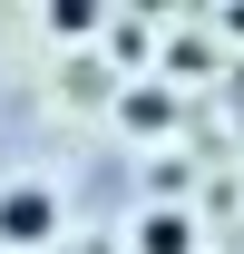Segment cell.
Here are the masks:
<instances>
[{
	"label": "cell",
	"mask_w": 244,
	"mask_h": 254,
	"mask_svg": "<svg viewBox=\"0 0 244 254\" xmlns=\"http://www.w3.org/2000/svg\"><path fill=\"white\" fill-rule=\"evenodd\" d=\"M108 49H118V68H137V78H147V59H156V30H147V20H108Z\"/></svg>",
	"instance_id": "obj_4"
},
{
	"label": "cell",
	"mask_w": 244,
	"mask_h": 254,
	"mask_svg": "<svg viewBox=\"0 0 244 254\" xmlns=\"http://www.w3.org/2000/svg\"><path fill=\"white\" fill-rule=\"evenodd\" d=\"M118 118L147 127V137H166V127H176V88H166V78H137V88L118 98Z\"/></svg>",
	"instance_id": "obj_3"
},
{
	"label": "cell",
	"mask_w": 244,
	"mask_h": 254,
	"mask_svg": "<svg viewBox=\"0 0 244 254\" xmlns=\"http://www.w3.org/2000/svg\"><path fill=\"white\" fill-rule=\"evenodd\" d=\"M88 30H108L98 0H49V39H88Z\"/></svg>",
	"instance_id": "obj_5"
},
{
	"label": "cell",
	"mask_w": 244,
	"mask_h": 254,
	"mask_svg": "<svg viewBox=\"0 0 244 254\" xmlns=\"http://www.w3.org/2000/svg\"><path fill=\"white\" fill-rule=\"evenodd\" d=\"M137 254H195V215L185 205H147L137 215Z\"/></svg>",
	"instance_id": "obj_2"
},
{
	"label": "cell",
	"mask_w": 244,
	"mask_h": 254,
	"mask_svg": "<svg viewBox=\"0 0 244 254\" xmlns=\"http://www.w3.org/2000/svg\"><path fill=\"white\" fill-rule=\"evenodd\" d=\"M0 245L10 254H59V195L49 186H10L0 195Z\"/></svg>",
	"instance_id": "obj_1"
},
{
	"label": "cell",
	"mask_w": 244,
	"mask_h": 254,
	"mask_svg": "<svg viewBox=\"0 0 244 254\" xmlns=\"http://www.w3.org/2000/svg\"><path fill=\"white\" fill-rule=\"evenodd\" d=\"M215 20H225V30H235V39H244V0H235V10H215Z\"/></svg>",
	"instance_id": "obj_6"
}]
</instances>
